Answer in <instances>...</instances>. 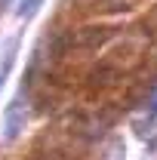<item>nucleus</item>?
Instances as JSON below:
<instances>
[{
    "mask_svg": "<svg viewBox=\"0 0 157 160\" xmlns=\"http://www.w3.org/2000/svg\"><path fill=\"white\" fill-rule=\"evenodd\" d=\"M19 126H22V111H19V105H13L9 108V117H6V139H16Z\"/></svg>",
    "mask_w": 157,
    "mask_h": 160,
    "instance_id": "f257e3e1",
    "label": "nucleus"
},
{
    "mask_svg": "<svg viewBox=\"0 0 157 160\" xmlns=\"http://www.w3.org/2000/svg\"><path fill=\"white\" fill-rule=\"evenodd\" d=\"M37 6H40V0H22L19 3V16H34Z\"/></svg>",
    "mask_w": 157,
    "mask_h": 160,
    "instance_id": "f03ea898",
    "label": "nucleus"
},
{
    "mask_svg": "<svg viewBox=\"0 0 157 160\" xmlns=\"http://www.w3.org/2000/svg\"><path fill=\"white\" fill-rule=\"evenodd\" d=\"M6 6H9V0H0V9H6Z\"/></svg>",
    "mask_w": 157,
    "mask_h": 160,
    "instance_id": "7ed1b4c3",
    "label": "nucleus"
}]
</instances>
